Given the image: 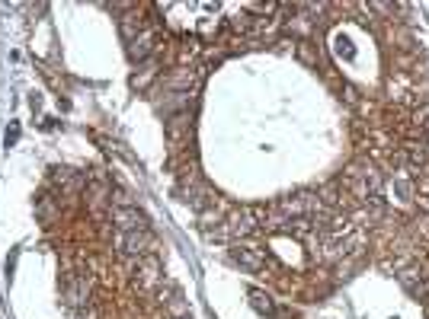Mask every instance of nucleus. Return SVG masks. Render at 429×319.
<instances>
[{
    "instance_id": "nucleus-1",
    "label": "nucleus",
    "mask_w": 429,
    "mask_h": 319,
    "mask_svg": "<svg viewBox=\"0 0 429 319\" xmlns=\"http://www.w3.org/2000/svg\"><path fill=\"white\" fill-rule=\"evenodd\" d=\"M256 224H260V211H256V207H240L218 230H211L209 236L211 240H215V236H218V240H237V236H250V233L256 230Z\"/></svg>"
},
{
    "instance_id": "nucleus-2",
    "label": "nucleus",
    "mask_w": 429,
    "mask_h": 319,
    "mask_svg": "<svg viewBox=\"0 0 429 319\" xmlns=\"http://www.w3.org/2000/svg\"><path fill=\"white\" fill-rule=\"evenodd\" d=\"M151 246V236L144 230H135V233H115V252L125 256V259H141Z\"/></svg>"
},
{
    "instance_id": "nucleus-3",
    "label": "nucleus",
    "mask_w": 429,
    "mask_h": 319,
    "mask_svg": "<svg viewBox=\"0 0 429 319\" xmlns=\"http://www.w3.org/2000/svg\"><path fill=\"white\" fill-rule=\"evenodd\" d=\"M113 224L119 233H135V230H144V214L138 207H115L113 211Z\"/></svg>"
},
{
    "instance_id": "nucleus-4",
    "label": "nucleus",
    "mask_w": 429,
    "mask_h": 319,
    "mask_svg": "<svg viewBox=\"0 0 429 319\" xmlns=\"http://www.w3.org/2000/svg\"><path fill=\"white\" fill-rule=\"evenodd\" d=\"M135 281H138L144 291H154V287L160 285V262L154 259V256H144V259L138 262V268H135Z\"/></svg>"
},
{
    "instance_id": "nucleus-5",
    "label": "nucleus",
    "mask_w": 429,
    "mask_h": 319,
    "mask_svg": "<svg viewBox=\"0 0 429 319\" xmlns=\"http://www.w3.org/2000/svg\"><path fill=\"white\" fill-rule=\"evenodd\" d=\"M234 262L240 268H247V271H263L266 268V249H260V246H237Z\"/></svg>"
},
{
    "instance_id": "nucleus-6",
    "label": "nucleus",
    "mask_w": 429,
    "mask_h": 319,
    "mask_svg": "<svg viewBox=\"0 0 429 319\" xmlns=\"http://www.w3.org/2000/svg\"><path fill=\"white\" fill-rule=\"evenodd\" d=\"M154 42H158V32H151V29H144V32L132 35V42H128V54L132 58H148L151 52H154Z\"/></svg>"
},
{
    "instance_id": "nucleus-7",
    "label": "nucleus",
    "mask_w": 429,
    "mask_h": 319,
    "mask_svg": "<svg viewBox=\"0 0 429 319\" xmlns=\"http://www.w3.org/2000/svg\"><path fill=\"white\" fill-rule=\"evenodd\" d=\"M87 297H90V281H84V278H74V281H68V287H64V300H68L70 307L84 303Z\"/></svg>"
},
{
    "instance_id": "nucleus-8",
    "label": "nucleus",
    "mask_w": 429,
    "mask_h": 319,
    "mask_svg": "<svg viewBox=\"0 0 429 319\" xmlns=\"http://www.w3.org/2000/svg\"><path fill=\"white\" fill-rule=\"evenodd\" d=\"M247 297H250V307H254L256 313H260V316H272V313H276V303H272V297L266 291H247Z\"/></svg>"
},
{
    "instance_id": "nucleus-9",
    "label": "nucleus",
    "mask_w": 429,
    "mask_h": 319,
    "mask_svg": "<svg viewBox=\"0 0 429 319\" xmlns=\"http://www.w3.org/2000/svg\"><path fill=\"white\" fill-rule=\"evenodd\" d=\"M193 80H196V74H189V70H176L173 77H166V87L170 90H189L193 87Z\"/></svg>"
},
{
    "instance_id": "nucleus-10",
    "label": "nucleus",
    "mask_w": 429,
    "mask_h": 319,
    "mask_svg": "<svg viewBox=\"0 0 429 319\" xmlns=\"http://www.w3.org/2000/svg\"><path fill=\"white\" fill-rule=\"evenodd\" d=\"M413 125H417L420 131H429V103L420 105V109L413 112Z\"/></svg>"
},
{
    "instance_id": "nucleus-11",
    "label": "nucleus",
    "mask_w": 429,
    "mask_h": 319,
    "mask_svg": "<svg viewBox=\"0 0 429 319\" xmlns=\"http://www.w3.org/2000/svg\"><path fill=\"white\" fill-rule=\"evenodd\" d=\"M80 319H99L97 310H87V313H80Z\"/></svg>"
},
{
    "instance_id": "nucleus-12",
    "label": "nucleus",
    "mask_w": 429,
    "mask_h": 319,
    "mask_svg": "<svg viewBox=\"0 0 429 319\" xmlns=\"http://www.w3.org/2000/svg\"><path fill=\"white\" fill-rule=\"evenodd\" d=\"M420 189H423V195L429 198V179H423V182H420Z\"/></svg>"
},
{
    "instance_id": "nucleus-13",
    "label": "nucleus",
    "mask_w": 429,
    "mask_h": 319,
    "mask_svg": "<svg viewBox=\"0 0 429 319\" xmlns=\"http://www.w3.org/2000/svg\"><path fill=\"white\" fill-rule=\"evenodd\" d=\"M423 154L429 156V131H426V141H423Z\"/></svg>"
},
{
    "instance_id": "nucleus-14",
    "label": "nucleus",
    "mask_w": 429,
    "mask_h": 319,
    "mask_svg": "<svg viewBox=\"0 0 429 319\" xmlns=\"http://www.w3.org/2000/svg\"><path fill=\"white\" fill-rule=\"evenodd\" d=\"M183 319H193V316H183Z\"/></svg>"
}]
</instances>
